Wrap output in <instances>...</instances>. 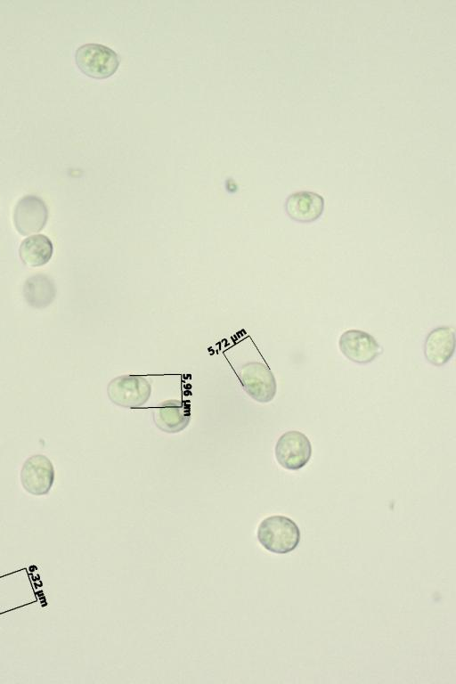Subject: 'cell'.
<instances>
[{"label":"cell","mask_w":456,"mask_h":684,"mask_svg":"<svg viewBox=\"0 0 456 684\" xmlns=\"http://www.w3.org/2000/svg\"><path fill=\"white\" fill-rule=\"evenodd\" d=\"M49 210L45 200L35 194H27L16 203L12 221L16 231L22 236L41 232L47 224Z\"/></svg>","instance_id":"6"},{"label":"cell","mask_w":456,"mask_h":684,"mask_svg":"<svg viewBox=\"0 0 456 684\" xmlns=\"http://www.w3.org/2000/svg\"><path fill=\"white\" fill-rule=\"evenodd\" d=\"M341 353L357 364L374 361L382 352L380 345L370 333L361 330H348L338 339Z\"/></svg>","instance_id":"8"},{"label":"cell","mask_w":456,"mask_h":684,"mask_svg":"<svg viewBox=\"0 0 456 684\" xmlns=\"http://www.w3.org/2000/svg\"><path fill=\"white\" fill-rule=\"evenodd\" d=\"M107 395L118 407L140 408L149 401L151 385L144 376L120 375L108 383Z\"/></svg>","instance_id":"3"},{"label":"cell","mask_w":456,"mask_h":684,"mask_svg":"<svg viewBox=\"0 0 456 684\" xmlns=\"http://www.w3.org/2000/svg\"><path fill=\"white\" fill-rule=\"evenodd\" d=\"M288 216L301 224L318 220L324 210V198L312 191H298L289 194L284 204Z\"/></svg>","instance_id":"9"},{"label":"cell","mask_w":456,"mask_h":684,"mask_svg":"<svg viewBox=\"0 0 456 684\" xmlns=\"http://www.w3.org/2000/svg\"><path fill=\"white\" fill-rule=\"evenodd\" d=\"M278 464L287 470L297 471L304 468L311 459L312 444L304 433L289 430L278 438L274 446Z\"/></svg>","instance_id":"5"},{"label":"cell","mask_w":456,"mask_h":684,"mask_svg":"<svg viewBox=\"0 0 456 684\" xmlns=\"http://www.w3.org/2000/svg\"><path fill=\"white\" fill-rule=\"evenodd\" d=\"M75 61L82 73L93 78L103 79L115 73L119 66L120 58L107 45L86 43L77 48Z\"/></svg>","instance_id":"2"},{"label":"cell","mask_w":456,"mask_h":684,"mask_svg":"<svg viewBox=\"0 0 456 684\" xmlns=\"http://www.w3.org/2000/svg\"><path fill=\"white\" fill-rule=\"evenodd\" d=\"M53 254V245L45 234H32L25 238L19 248L21 262L28 266L39 267L50 262Z\"/></svg>","instance_id":"12"},{"label":"cell","mask_w":456,"mask_h":684,"mask_svg":"<svg viewBox=\"0 0 456 684\" xmlns=\"http://www.w3.org/2000/svg\"><path fill=\"white\" fill-rule=\"evenodd\" d=\"M259 543L268 551L285 554L294 550L300 541V530L289 517L274 515L265 517L258 525Z\"/></svg>","instance_id":"1"},{"label":"cell","mask_w":456,"mask_h":684,"mask_svg":"<svg viewBox=\"0 0 456 684\" xmlns=\"http://www.w3.org/2000/svg\"><path fill=\"white\" fill-rule=\"evenodd\" d=\"M54 476L52 461L42 454H35L28 458L20 473L24 490L37 496L45 495L50 492Z\"/></svg>","instance_id":"7"},{"label":"cell","mask_w":456,"mask_h":684,"mask_svg":"<svg viewBox=\"0 0 456 684\" xmlns=\"http://www.w3.org/2000/svg\"><path fill=\"white\" fill-rule=\"evenodd\" d=\"M424 356L433 366H444L452 358L455 351V331L449 326L433 329L424 341Z\"/></svg>","instance_id":"11"},{"label":"cell","mask_w":456,"mask_h":684,"mask_svg":"<svg viewBox=\"0 0 456 684\" xmlns=\"http://www.w3.org/2000/svg\"><path fill=\"white\" fill-rule=\"evenodd\" d=\"M23 297L33 308H45L53 303L56 289L53 280L46 274L37 273L28 278L23 285Z\"/></svg>","instance_id":"13"},{"label":"cell","mask_w":456,"mask_h":684,"mask_svg":"<svg viewBox=\"0 0 456 684\" xmlns=\"http://www.w3.org/2000/svg\"><path fill=\"white\" fill-rule=\"evenodd\" d=\"M152 418L159 430L167 434L179 433L191 422L190 404L175 399L163 401L154 408Z\"/></svg>","instance_id":"10"},{"label":"cell","mask_w":456,"mask_h":684,"mask_svg":"<svg viewBox=\"0 0 456 684\" xmlns=\"http://www.w3.org/2000/svg\"><path fill=\"white\" fill-rule=\"evenodd\" d=\"M239 379L245 393L256 402L270 403L276 395L275 377L265 363L250 362L243 364L240 370Z\"/></svg>","instance_id":"4"}]
</instances>
